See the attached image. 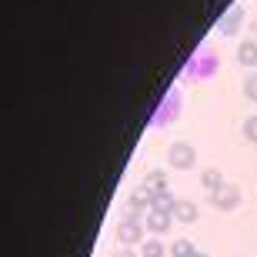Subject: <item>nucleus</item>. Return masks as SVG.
Masks as SVG:
<instances>
[{"instance_id":"9d476101","label":"nucleus","mask_w":257,"mask_h":257,"mask_svg":"<svg viewBox=\"0 0 257 257\" xmlns=\"http://www.w3.org/2000/svg\"><path fill=\"white\" fill-rule=\"evenodd\" d=\"M250 97H257V77L250 80Z\"/></svg>"},{"instance_id":"f257e3e1","label":"nucleus","mask_w":257,"mask_h":257,"mask_svg":"<svg viewBox=\"0 0 257 257\" xmlns=\"http://www.w3.org/2000/svg\"><path fill=\"white\" fill-rule=\"evenodd\" d=\"M214 204L224 210H230L234 204H237V187H220V191H214Z\"/></svg>"},{"instance_id":"1a4fd4ad","label":"nucleus","mask_w":257,"mask_h":257,"mask_svg":"<svg viewBox=\"0 0 257 257\" xmlns=\"http://www.w3.org/2000/svg\"><path fill=\"white\" fill-rule=\"evenodd\" d=\"M244 131H247L250 141H257V117H254V120H247V127H244Z\"/></svg>"},{"instance_id":"f03ea898","label":"nucleus","mask_w":257,"mask_h":257,"mask_svg":"<svg viewBox=\"0 0 257 257\" xmlns=\"http://www.w3.org/2000/svg\"><path fill=\"white\" fill-rule=\"evenodd\" d=\"M174 214H177L181 220H194L197 217V207H194L191 200H181V204H174Z\"/></svg>"},{"instance_id":"423d86ee","label":"nucleus","mask_w":257,"mask_h":257,"mask_svg":"<svg viewBox=\"0 0 257 257\" xmlns=\"http://www.w3.org/2000/svg\"><path fill=\"white\" fill-rule=\"evenodd\" d=\"M137 234H141L137 224H120V240H137Z\"/></svg>"},{"instance_id":"6e6552de","label":"nucleus","mask_w":257,"mask_h":257,"mask_svg":"<svg viewBox=\"0 0 257 257\" xmlns=\"http://www.w3.org/2000/svg\"><path fill=\"white\" fill-rule=\"evenodd\" d=\"M144 257H161V244H157V240H151V244L144 247Z\"/></svg>"},{"instance_id":"39448f33","label":"nucleus","mask_w":257,"mask_h":257,"mask_svg":"<svg viewBox=\"0 0 257 257\" xmlns=\"http://www.w3.org/2000/svg\"><path fill=\"white\" fill-rule=\"evenodd\" d=\"M174 257H194L191 240H177V244H174Z\"/></svg>"},{"instance_id":"7ed1b4c3","label":"nucleus","mask_w":257,"mask_h":257,"mask_svg":"<svg viewBox=\"0 0 257 257\" xmlns=\"http://www.w3.org/2000/svg\"><path fill=\"white\" fill-rule=\"evenodd\" d=\"M191 161H194L191 147H174L171 151V164H191Z\"/></svg>"},{"instance_id":"0eeeda50","label":"nucleus","mask_w":257,"mask_h":257,"mask_svg":"<svg viewBox=\"0 0 257 257\" xmlns=\"http://www.w3.org/2000/svg\"><path fill=\"white\" fill-rule=\"evenodd\" d=\"M200 181H204V187H207V191H220V177H217L214 171H207Z\"/></svg>"},{"instance_id":"20e7f679","label":"nucleus","mask_w":257,"mask_h":257,"mask_svg":"<svg viewBox=\"0 0 257 257\" xmlns=\"http://www.w3.org/2000/svg\"><path fill=\"white\" fill-rule=\"evenodd\" d=\"M167 224H171L167 214H161V210H154V214H151V227L154 230H167Z\"/></svg>"},{"instance_id":"9b49d317","label":"nucleus","mask_w":257,"mask_h":257,"mask_svg":"<svg viewBox=\"0 0 257 257\" xmlns=\"http://www.w3.org/2000/svg\"><path fill=\"white\" fill-rule=\"evenodd\" d=\"M117 257H134V254H117Z\"/></svg>"}]
</instances>
